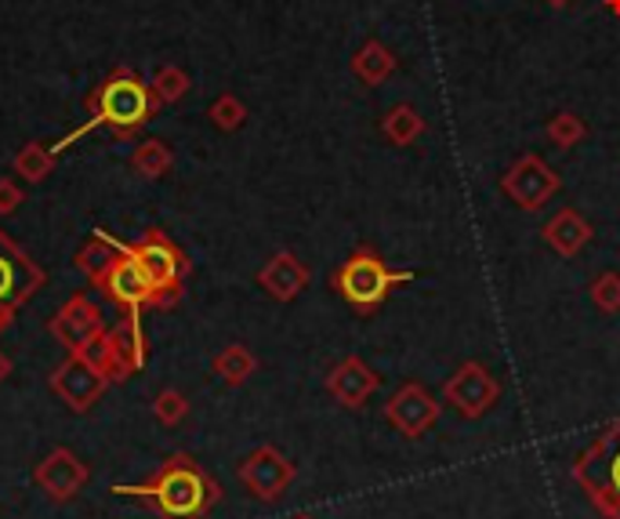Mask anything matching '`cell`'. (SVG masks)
<instances>
[{
    "instance_id": "obj_10",
    "label": "cell",
    "mask_w": 620,
    "mask_h": 519,
    "mask_svg": "<svg viewBox=\"0 0 620 519\" xmlns=\"http://www.w3.org/2000/svg\"><path fill=\"white\" fill-rule=\"evenodd\" d=\"M239 480H244L258 497H276L290 480V465L283 461L276 450H258L244 461Z\"/></svg>"
},
{
    "instance_id": "obj_2",
    "label": "cell",
    "mask_w": 620,
    "mask_h": 519,
    "mask_svg": "<svg viewBox=\"0 0 620 519\" xmlns=\"http://www.w3.org/2000/svg\"><path fill=\"white\" fill-rule=\"evenodd\" d=\"M157 106L160 99L152 95V88L141 84L127 66H120L102 88L87 95V110L95 116L91 124H102L120 138H131L141 124H149L157 116Z\"/></svg>"
},
{
    "instance_id": "obj_12",
    "label": "cell",
    "mask_w": 620,
    "mask_h": 519,
    "mask_svg": "<svg viewBox=\"0 0 620 519\" xmlns=\"http://www.w3.org/2000/svg\"><path fill=\"white\" fill-rule=\"evenodd\" d=\"M124 251H127L124 244H113L109 236L98 233V236H91V240L80 247V251H76V269H80V273L91 280V284H98V280H102L109 269H113V262Z\"/></svg>"
},
{
    "instance_id": "obj_6",
    "label": "cell",
    "mask_w": 620,
    "mask_h": 519,
    "mask_svg": "<svg viewBox=\"0 0 620 519\" xmlns=\"http://www.w3.org/2000/svg\"><path fill=\"white\" fill-rule=\"evenodd\" d=\"M95 287L102 291L113 306L127 309V312H138L141 306H152V284H149L146 269L138 265V258L131 255V247L116 258L113 269H109Z\"/></svg>"
},
{
    "instance_id": "obj_8",
    "label": "cell",
    "mask_w": 620,
    "mask_h": 519,
    "mask_svg": "<svg viewBox=\"0 0 620 519\" xmlns=\"http://www.w3.org/2000/svg\"><path fill=\"white\" fill-rule=\"evenodd\" d=\"M84 483H87V465L70 447H54L37 465V486L51 502H73L84 491Z\"/></svg>"
},
{
    "instance_id": "obj_4",
    "label": "cell",
    "mask_w": 620,
    "mask_h": 519,
    "mask_svg": "<svg viewBox=\"0 0 620 519\" xmlns=\"http://www.w3.org/2000/svg\"><path fill=\"white\" fill-rule=\"evenodd\" d=\"M407 280H413V273H392V269L374 255H352L342 269H337L334 284L356 309H374L377 301H385L392 287L407 284Z\"/></svg>"
},
{
    "instance_id": "obj_20",
    "label": "cell",
    "mask_w": 620,
    "mask_h": 519,
    "mask_svg": "<svg viewBox=\"0 0 620 519\" xmlns=\"http://www.w3.org/2000/svg\"><path fill=\"white\" fill-rule=\"evenodd\" d=\"M211 121L222 127V132H228V127H236L244 121V106H239L233 95H222V99L211 106Z\"/></svg>"
},
{
    "instance_id": "obj_23",
    "label": "cell",
    "mask_w": 620,
    "mask_h": 519,
    "mask_svg": "<svg viewBox=\"0 0 620 519\" xmlns=\"http://www.w3.org/2000/svg\"><path fill=\"white\" fill-rule=\"evenodd\" d=\"M609 475H613V486L620 491V450L613 454V458H609Z\"/></svg>"
},
{
    "instance_id": "obj_15",
    "label": "cell",
    "mask_w": 620,
    "mask_h": 519,
    "mask_svg": "<svg viewBox=\"0 0 620 519\" xmlns=\"http://www.w3.org/2000/svg\"><path fill=\"white\" fill-rule=\"evenodd\" d=\"M171 146L160 143V138H146L141 146H135L131 153V168L138 171L141 178H163L171 171Z\"/></svg>"
},
{
    "instance_id": "obj_21",
    "label": "cell",
    "mask_w": 620,
    "mask_h": 519,
    "mask_svg": "<svg viewBox=\"0 0 620 519\" xmlns=\"http://www.w3.org/2000/svg\"><path fill=\"white\" fill-rule=\"evenodd\" d=\"M22 203V186L15 178H0V214H15Z\"/></svg>"
},
{
    "instance_id": "obj_13",
    "label": "cell",
    "mask_w": 620,
    "mask_h": 519,
    "mask_svg": "<svg viewBox=\"0 0 620 519\" xmlns=\"http://www.w3.org/2000/svg\"><path fill=\"white\" fill-rule=\"evenodd\" d=\"M109 334H113L116 353L131 363V371H141V367H146V334H141L138 312H127Z\"/></svg>"
},
{
    "instance_id": "obj_1",
    "label": "cell",
    "mask_w": 620,
    "mask_h": 519,
    "mask_svg": "<svg viewBox=\"0 0 620 519\" xmlns=\"http://www.w3.org/2000/svg\"><path fill=\"white\" fill-rule=\"evenodd\" d=\"M116 494L141 497L160 519H200L218 502V486L189 454H174L146 483H124Z\"/></svg>"
},
{
    "instance_id": "obj_22",
    "label": "cell",
    "mask_w": 620,
    "mask_h": 519,
    "mask_svg": "<svg viewBox=\"0 0 620 519\" xmlns=\"http://www.w3.org/2000/svg\"><path fill=\"white\" fill-rule=\"evenodd\" d=\"M11 320H15V306H8V301H0V334L11 328Z\"/></svg>"
},
{
    "instance_id": "obj_9",
    "label": "cell",
    "mask_w": 620,
    "mask_h": 519,
    "mask_svg": "<svg viewBox=\"0 0 620 519\" xmlns=\"http://www.w3.org/2000/svg\"><path fill=\"white\" fill-rule=\"evenodd\" d=\"M40 280H44L40 269L33 265L4 233H0V301L22 306V301L40 287Z\"/></svg>"
},
{
    "instance_id": "obj_5",
    "label": "cell",
    "mask_w": 620,
    "mask_h": 519,
    "mask_svg": "<svg viewBox=\"0 0 620 519\" xmlns=\"http://www.w3.org/2000/svg\"><path fill=\"white\" fill-rule=\"evenodd\" d=\"M106 385H109L106 378L98 374L91 363H84L76 353H70V356H65V360L51 371V393L59 396L70 410H76V415L91 410L95 399L106 393Z\"/></svg>"
},
{
    "instance_id": "obj_3",
    "label": "cell",
    "mask_w": 620,
    "mask_h": 519,
    "mask_svg": "<svg viewBox=\"0 0 620 519\" xmlns=\"http://www.w3.org/2000/svg\"><path fill=\"white\" fill-rule=\"evenodd\" d=\"M131 255L138 258V265L146 269L152 284V306L157 309L174 306L182 298V280L189 273L185 255L160 230H149L138 244H131Z\"/></svg>"
},
{
    "instance_id": "obj_19",
    "label": "cell",
    "mask_w": 620,
    "mask_h": 519,
    "mask_svg": "<svg viewBox=\"0 0 620 519\" xmlns=\"http://www.w3.org/2000/svg\"><path fill=\"white\" fill-rule=\"evenodd\" d=\"M152 415H157L160 425H178V421L189 415V399L182 393H174V388H163V393L152 399Z\"/></svg>"
},
{
    "instance_id": "obj_24",
    "label": "cell",
    "mask_w": 620,
    "mask_h": 519,
    "mask_svg": "<svg viewBox=\"0 0 620 519\" xmlns=\"http://www.w3.org/2000/svg\"><path fill=\"white\" fill-rule=\"evenodd\" d=\"M8 378H11V360L0 353V382H8Z\"/></svg>"
},
{
    "instance_id": "obj_18",
    "label": "cell",
    "mask_w": 620,
    "mask_h": 519,
    "mask_svg": "<svg viewBox=\"0 0 620 519\" xmlns=\"http://www.w3.org/2000/svg\"><path fill=\"white\" fill-rule=\"evenodd\" d=\"M149 88L160 102H178L182 95L189 91V77H185V70H178V66H160L152 73Z\"/></svg>"
},
{
    "instance_id": "obj_16",
    "label": "cell",
    "mask_w": 620,
    "mask_h": 519,
    "mask_svg": "<svg viewBox=\"0 0 620 519\" xmlns=\"http://www.w3.org/2000/svg\"><path fill=\"white\" fill-rule=\"evenodd\" d=\"M51 168H54V153L44 143H29V146L18 149V157H15V175L18 178L44 182L51 175Z\"/></svg>"
},
{
    "instance_id": "obj_11",
    "label": "cell",
    "mask_w": 620,
    "mask_h": 519,
    "mask_svg": "<svg viewBox=\"0 0 620 519\" xmlns=\"http://www.w3.org/2000/svg\"><path fill=\"white\" fill-rule=\"evenodd\" d=\"M76 356H80L84 363H91L95 371L106 378V382H127V378L135 374V371H131V363L116 353L113 334H109V331H98L91 342H84L80 349H76Z\"/></svg>"
},
{
    "instance_id": "obj_17",
    "label": "cell",
    "mask_w": 620,
    "mask_h": 519,
    "mask_svg": "<svg viewBox=\"0 0 620 519\" xmlns=\"http://www.w3.org/2000/svg\"><path fill=\"white\" fill-rule=\"evenodd\" d=\"M250 371H255V360H250V353L244 345H228V349L214 360V374L228 385H239Z\"/></svg>"
},
{
    "instance_id": "obj_14",
    "label": "cell",
    "mask_w": 620,
    "mask_h": 519,
    "mask_svg": "<svg viewBox=\"0 0 620 519\" xmlns=\"http://www.w3.org/2000/svg\"><path fill=\"white\" fill-rule=\"evenodd\" d=\"M261 284L269 287V295L294 298V295H298V287L305 284V269L294 262L290 255H280V258H272V265L261 273Z\"/></svg>"
},
{
    "instance_id": "obj_7",
    "label": "cell",
    "mask_w": 620,
    "mask_h": 519,
    "mask_svg": "<svg viewBox=\"0 0 620 519\" xmlns=\"http://www.w3.org/2000/svg\"><path fill=\"white\" fill-rule=\"evenodd\" d=\"M48 331L54 334V342H62L65 349L76 353L84 342H91L98 331H106V320H102V309H98L91 298L73 295L59 312H54Z\"/></svg>"
}]
</instances>
